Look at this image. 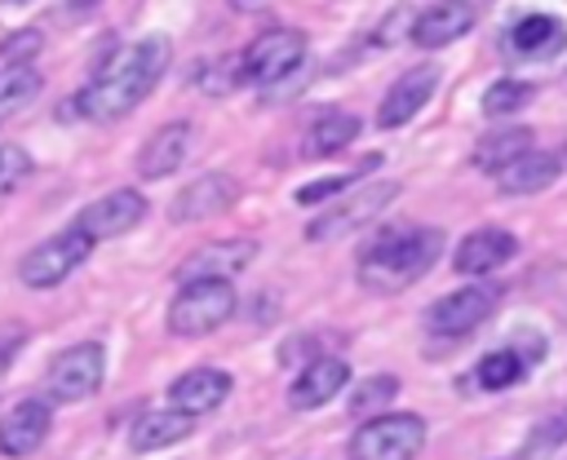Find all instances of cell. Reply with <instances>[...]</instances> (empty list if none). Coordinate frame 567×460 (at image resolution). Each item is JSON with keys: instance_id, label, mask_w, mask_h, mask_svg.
I'll use <instances>...</instances> for the list:
<instances>
[{"instance_id": "cell-27", "label": "cell", "mask_w": 567, "mask_h": 460, "mask_svg": "<svg viewBox=\"0 0 567 460\" xmlns=\"http://www.w3.org/2000/svg\"><path fill=\"white\" fill-rule=\"evenodd\" d=\"M532 97H536V88H532L527 80H496V84L483 93V115H492V119L514 115V111H523Z\"/></svg>"}, {"instance_id": "cell-2", "label": "cell", "mask_w": 567, "mask_h": 460, "mask_svg": "<svg viewBox=\"0 0 567 460\" xmlns=\"http://www.w3.org/2000/svg\"><path fill=\"white\" fill-rule=\"evenodd\" d=\"M439 257H443V230L439 226L390 230L385 239H377L359 257V283L377 296H390V292H403L416 279H425Z\"/></svg>"}, {"instance_id": "cell-20", "label": "cell", "mask_w": 567, "mask_h": 460, "mask_svg": "<svg viewBox=\"0 0 567 460\" xmlns=\"http://www.w3.org/2000/svg\"><path fill=\"white\" fill-rule=\"evenodd\" d=\"M346 380H350V367H346L341 358H315V363H306V367L292 376L288 402H292L297 411L323 407V402H332V398L346 389Z\"/></svg>"}, {"instance_id": "cell-11", "label": "cell", "mask_w": 567, "mask_h": 460, "mask_svg": "<svg viewBox=\"0 0 567 460\" xmlns=\"http://www.w3.org/2000/svg\"><path fill=\"white\" fill-rule=\"evenodd\" d=\"M235 199H239V181H235L230 172H204V177H195L190 186L177 190V199L168 203V217H173L177 226L208 221V217L226 212Z\"/></svg>"}, {"instance_id": "cell-16", "label": "cell", "mask_w": 567, "mask_h": 460, "mask_svg": "<svg viewBox=\"0 0 567 460\" xmlns=\"http://www.w3.org/2000/svg\"><path fill=\"white\" fill-rule=\"evenodd\" d=\"M230 398V376L221 367H190L168 385V402L182 416H204L217 411Z\"/></svg>"}, {"instance_id": "cell-32", "label": "cell", "mask_w": 567, "mask_h": 460, "mask_svg": "<svg viewBox=\"0 0 567 460\" xmlns=\"http://www.w3.org/2000/svg\"><path fill=\"white\" fill-rule=\"evenodd\" d=\"M27 172H31L27 150H18V146H0V195H9Z\"/></svg>"}, {"instance_id": "cell-30", "label": "cell", "mask_w": 567, "mask_h": 460, "mask_svg": "<svg viewBox=\"0 0 567 460\" xmlns=\"http://www.w3.org/2000/svg\"><path fill=\"white\" fill-rule=\"evenodd\" d=\"M567 442V411H554V416H545L540 425H532L527 429V456H549L554 447H563Z\"/></svg>"}, {"instance_id": "cell-24", "label": "cell", "mask_w": 567, "mask_h": 460, "mask_svg": "<svg viewBox=\"0 0 567 460\" xmlns=\"http://www.w3.org/2000/svg\"><path fill=\"white\" fill-rule=\"evenodd\" d=\"M359 133H363L359 115H350V111H323V115L310 124V133H306V142H301V150H306L310 159H323V155L346 150Z\"/></svg>"}, {"instance_id": "cell-17", "label": "cell", "mask_w": 567, "mask_h": 460, "mask_svg": "<svg viewBox=\"0 0 567 460\" xmlns=\"http://www.w3.org/2000/svg\"><path fill=\"white\" fill-rule=\"evenodd\" d=\"M470 27H474V4H470V0H439V4H430L425 13H416V22H412V44L430 53V49H443V44L470 35Z\"/></svg>"}, {"instance_id": "cell-22", "label": "cell", "mask_w": 567, "mask_h": 460, "mask_svg": "<svg viewBox=\"0 0 567 460\" xmlns=\"http://www.w3.org/2000/svg\"><path fill=\"white\" fill-rule=\"evenodd\" d=\"M563 177V159L554 155V150H527V155H518L514 164H505L501 172H496V190L501 195H536V190H545V186H554Z\"/></svg>"}, {"instance_id": "cell-31", "label": "cell", "mask_w": 567, "mask_h": 460, "mask_svg": "<svg viewBox=\"0 0 567 460\" xmlns=\"http://www.w3.org/2000/svg\"><path fill=\"white\" fill-rule=\"evenodd\" d=\"M35 88H40V75H35L31 66L9 71V75L0 80V111H13V106H22V102H31Z\"/></svg>"}, {"instance_id": "cell-10", "label": "cell", "mask_w": 567, "mask_h": 460, "mask_svg": "<svg viewBox=\"0 0 567 460\" xmlns=\"http://www.w3.org/2000/svg\"><path fill=\"white\" fill-rule=\"evenodd\" d=\"M257 257V243L252 239H213L204 248H195L182 265H177V279L182 283H204V279H217V283H230L239 270H248Z\"/></svg>"}, {"instance_id": "cell-23", "label": "cell", "mask_w": 567, "mask_h": 460, "mask_svg": "<svg viewBox=\"0 0 567 460\" xmlns=\"http://www.w3.org/2000/svg\"><path fill=\"white\" fill-rule=\"evenodd\" d=\"M527 150H532V128L509 124V128H492V133H483L478 146H474V155H470V164H474L478 172L496 177L505 164H514V159L527 155Z\"/></svg>"}, {"instance_id": "cell-14", "label": "cell", "mask_w": 567, "mask_h": 460, "mask_svg": "<svg viewBox=\"0 0 567 460\" xmlns=\"http://www.w3.org/2000/svg\"><path fill=\"white\" fill-rule=\"evenodd\" d=\"M49 425H53L49 402H40V398H22V402H13V407L0 416V456L22 460V456L40 451L44 438H49Z\"/></svg>"}, {"instance_id": "cell-21", "label": "cell", "mask_w": 567, "mask_h": 460, "mask_svg": "<svg viewBox=\"0 0 567 460\" xmlns=\"http://www.w3.org/2000/svg\"><path fill=\"white\" fill-rule=\"evenodd\" d=\"M540 354H545V341L540 336H532V345L523 341V345H501V349L483 354L478 367H474L478 389H509V385H518Z\"/></svg>"}, {"instance_id": "cell-1", "label": "cell", "mask_w": 567, "mask_h": 460, "mask_svg": "<svg viewBox=\"0 0 567 460\" xmlns=\"http://www.w3.org/2000/svg\"><path fill=\"white\" fill-rule=\"evenodd\" d=\"M168 40L164 35H146L128 49H120L115 58H106L97 66V75L75 93V111L93 124H115L128 111H137L146 102V93L159 84V75L168 71Z\"/></svg>"}, {"instance_id": "cell-15", "label": "cell", "mask_w": 567, "mask_h": 460, "mask_svg": "<svg viewBox=\"0 0 567 460\" xmlns=\"http://www.w3.org/2000/svg\"><path fill=\"white\" fill-rule=\"evenodd\" d=\"M514 252H518V239H514L509 230H501V226H483V230H470V234L461 239V248L452 252V265H456V274L483 279V274L501 270Z\"/></svg>"}, {"instance_id": "cell-6", "label": "cell", "mask_w": 567, "mask_h": 460, "mask_svg": "<svg viewBox=\"0 0 567 460\" xmlns=\"http://www.w3.org/2000/svg\"><path fill=\"white\" fill-rule=\"evenodd\" d=\"M89 252H93V239H89L84 230L66 226V230H58L53 239L35 243V248L18 261V279H22L27 288H35V292L58 288L71 270H80V265L89 261Z\"/></svg>"}, {"instance_id": "cell-9", "label": "cell", "mask_w": 567, "mask_h": 460, "mask_svg": "<svg viewBox=\"0 0 567 460\" xmlns=\"http://www.w3.org/2000/svg\"><path fill=\"white\" fill-rule=\"evenodd\" d=\"M492 310H496V288L474 283V288H461V292L439 296V301L425 310V327H430L434 336H465V332H474Z\"/></svg>"}, {"instance_id": "cell-29", "label": "cell", "mask_w": 567, "mask_h": 460, "mask_svg": "<svg viewBox=\"0 0 567 460\" xmlns=\"http://www.w3.org/2000/svg\"><path fill=\"white\" fill-rule=\"evenodd\" d=\"M40 49H44V35L35 27H22V31L0 40V62L9 71H18V66H31V58H40Z\"/></svg>"}, {"instance_id": "cell-4", "label": "cell", "mask_w": 567, "mask_h": 460, "mask_svg": "<svg viewBox=\"0 0 567 460\" xmlns=\"http://www.w3.org/2000/svg\"><path fill=\"white\" fill-rule=\"evenodd\" d=\"M235 314V288L204 279V283H182V292L168 305V332L173 336H208Z\"/></svg>"}, {"instance_id": "cell-5", "label": "cell", "mask_w": 567, "mask_h": 460, "mask_svg": "<svg viewBox=\"0 0 567 460\" xmlns=\"http://www.w3.org/2000/svg\"><path fill=\"white\" fill-rule=\"evenodd\" d=\"M399 195V181H368V186H354L346 199H337L332 208H323L310 226H306V239H341V234H354L363 230L368 221H377Z\"/></svg>"}, {"instance_id": "cell-13", "label": "cell", "mask_w": 567, "mask_h": 460, "mask_svg": "<svg viewBox=\"0 0 567 460\" xmlns=\"http://www.w3.org/2000/svg\"><path fill=\"white\" fill-rule=\"evenodd\" d=\"M142 217H146V199H142L137 190H111V195L93 199L89 208H80L75 230H84V234L97 243V239L128 234V230H133Z\"/></svg>"}, {"instance_id": "cell-18", "label": "cell", "mask_w": 567, "mask_h": 460, "mask_svg": "<svg viewBox=\"0 0 567 460\" xmlns=\"http://www.w3.org/2000/svg\"><path fill=\"white\" fill-rule=\"evenodd\" d=\"M505 49H509L514 58H527V62H532V58H554V53L567 49V27H563L554 13H523V18L509 22Z\"/></svg>"}, {"instance_id": "cell-25", "label": "cell", "mask_w": 567, "mask_h": 460, "mask_svg": "<svg viewBox=\"0 0 567 460\" xmlns=\"http://www.w3.org/2000/svg\"><path fill=\"white\" fill-rule=\"evenodd\" d=\"M190 429H195V416H182L173 407L168 411H142L133 433H128V442H133V451H159V447L182 442Z\"/></svg>"}, {"instance_id": "cell-33", "label": "cell", "mask_w": 567, "mask_h": 460, "mask_svg": "<svg viewBox=\"0 0 567 460\" xmlns=\"http://www.w3.org/2000/svg\"><path fill=\"white\" fill-rule=\"evenodd\" d=\"M270 0H230V9H239V13H257V9H266Z\"/></svg>"}, {"instance_id": "cell-7", "label": "cell", "mask_w": 567, "mask_h": 460, "mask_svg": "<svg viewBox=\"0 0 567 460\" xmlns=\"http://www.w3.org/2000/svg\"><path fill=\"white\" fill-rule=\"evenodd\" d=\"M301 58H306V35L297 27H270L239 53V80L279 84L301 66Z\"/></svg>"}, {"instance_id": "cell-26", "label": "cell", "mask_w": 567, "mask_h": 460, "mask_svg": "<svg viewBox=\"0 0 567 460\" xmlns=\"http://www.w3.org/2000/svg\"><path fill=\"white\" fill-rule=\"evenodd\" d=\"M394 394H399V376H363L359 385H354V394H350V411L354 416H372V411H385L390 402H394Z\"/></svg>"}, {"instance_id": "cell-12", "label": "cell", "mask_w": 567, "mask_h": 460, "mask_svg": "<svg viewBox=\"0 0 567 460\" xmlns=\"http://www.w3.org/2000/svg\"><path fill=\"white\" fill-rule=\"evenodd\" d=\"M439 88V66L434 62H421V66H412V71H403L394 84H390V93L381 97V106H377V128H403L425 102H430V93Z\"/></svg>"}, {"instance_id": "cell-19", "label": "cell", "mask_w": 567, "mask_h": 460, "mask_svg": "<svg viewBox=\"0 0 567 460\" xmlns=\"http://www.w3.org/2000/svg\"><path fill=\"white\" fill-rule=\"evenodd\" d=\"M186 150H190V124L186 119H173V124L155 128L142 142V150H137V177L142 181H159V177L177 172V164L186 159Z\"/></svg>"}, {"instance_id": "cell-28", "label": "cell", "mask_w": 567, "mask_h": 460, "mask_svg": "<svg viewBox=\"0 0 567 460\" xmlns=\"http://www.w3.org/2000/svg\"><path fill=\"white\" fill-rule=\"evenodd\" d=\"M377 164H381V155H368V159H363V164H359L354 172H341V177H319V181H306V186L297 190V203H301V208H315L319 199H332V195L350 190V186H354V181H359L363 172H372Z\"/></svg>"}, {"instance_id": "cell-8", "label": "cell", "mask_w": 567, "mask_h": 460, "mask_svg": "<svg viewBox=\"0 0 567 460\" xmlns=\"http://www.w3.org/2000/svg\"><path fill=\"white\" fill-rule=\"evenodd\" d=\"M102 376H106V354H102V345H97V341H80V345L62 349V354L49 363L44 385H49V398H53V402H80V398L97 394Z\"/></svg>"}, {"instance_id": "cell-3", "label": "cell", "mask_w": 567, "mask_h": 460, "mask_svg": "<svg viewBox=\"0 0 567 460\" xmlns=\"http://www.w3.org/2000/svg\"><path fill=\"white\" fill-rule=\"evenodd\" d=\"M425 447V420L416 411H385L354 429L350 460H416Z\"/></svg>"}]
</instances>
